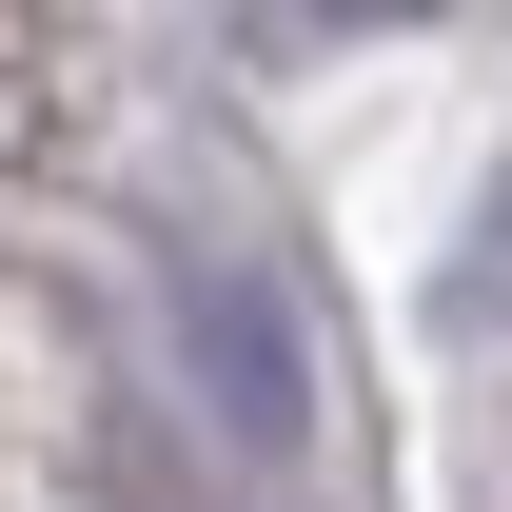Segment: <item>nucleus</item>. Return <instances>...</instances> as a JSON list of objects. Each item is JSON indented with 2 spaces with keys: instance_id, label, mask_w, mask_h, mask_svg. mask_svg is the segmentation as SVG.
<instances>
[{
  "instance_id": "1",
  "label": "nucleus",
  "mask_w": 512,
  "mask_h": 512,
  "mask_svg": "<svg viewBox=\"0 0 512 512\" xmlns=\"http://www.w3.org/2000/svg\"><path fill=\"white\" fill-rule=\"evenodd\" d=\"M158 316H178V355H197V394H217V434L237 453H296L316 434V375H296V316H276V276L256 256H158Z\"/></svg>"
},
{
  "instance_id": "2",
  "label": "nucleus",
  "mask_w": 512,
  "mask_h": 512,
  "mask_svg": "<svg viewBox=\"0 0 512 512\" xmlns=\"http://www.w3.org/2000/svg\"><path fill=\"white\" fill-rule=\"evenodd\" d=\"M453 316H512V178L473 197V237H453Z\"/></svg>"
}]
</instances>
